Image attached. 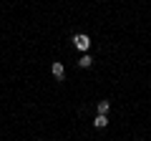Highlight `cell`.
<instances>
[{"mask_svg": "<svg viewBox=\"0 0 151 141\" xmlns=\"http://www.w3.org/2000/svg\"><path fill=\"white\" fill-rule=\"evenodd\" d=\"M73 43H76V48H78V50H83V53H86V50L91 48V38H88L86 33H78V35L73 38Z\"/></svg>", "mask_w": 151, "mask_h": 141, "instance_id": "6da1fadb", "label": "cell"}, {"mask_svg": "<svg viewBox=\"0 0 151 141\" xmlns=\"http://www.w3.org/2000/svg\"><path fill=\"white\" fill-rule=\"evenodd\" d=\"M50 73L55 76V81H63V76H65V68H63V63H60V60H55V63L50 65Z\"/></svg>", "mask_w": 151, "mask_h": 141, "instance_id": "7a4b0ae2", "label": "cell"}, {"mask_svg": "<svg viewBox=\"0 0 151 141\" xmlns=\"http://www.w3.org/2000/svg\"><path fill=\"white\" fill-rule=\"evenodd\" d=\"M93 126H96V129H106V126H108V116L106 114H98L96 119H93Z\"/></svg>", "mask_w": 151, "mask_h": 141, "instance_id": "3957f363", "label": "cell"}, {"mask_svg": "<svg viewBox=\"0 0 151 141\" xmlns=\"http://www.w3.org/2000/svg\"><path fill=\"white\" fill-rule=\"evenodd\" d=\"M91 63H93V58H91L88 53H83L81 60H78V65H81V68H91Z\"/></svg>", "mask_w": 151, "mask_h": 141, "instance_id": "277c9868", "label": "cell"}, {"mask_svg": "<svg viewBox=\"0 0 151 141\" xmlns=\"http://www.w3.org/2000/svg\"><path fill=\"white\" fill-rule=\"evenodd\" d=\"M108 109H111L108 101H98V114H108Z\"/></svg>", "mask_w": 151, "mask_h": 141, "instance_id": "5b68a950", "label": "cell"}]
</instances>
